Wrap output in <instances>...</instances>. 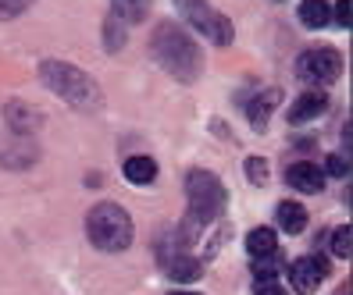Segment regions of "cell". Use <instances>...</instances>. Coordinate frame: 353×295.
Masks as SVG:
<instances>
[{
	"label": "cell",
	"instance_id": "obj_15",
	"mask_svg": "<svg viewBox=\"0 0 353 295\" xmlns=\"http://www.w3.org/2000/svg\"><path fill=\"white\" fill-rule=\"evenodd\" d=\"M150 4L154 0H111V14L121 18V22H143L150 14Z\"/></svg>",
	"mask_w": 353,
	"mask_h": 295
},
{
	"label": "cell",
	"instance_id": "obj_20",
	"mask_svg": "<svg viewBox=\"0 0 353 295\" xmlns=\"http://www.w3.org/2000/svg\"><path fill=\"white\" fill-rule=\"evenodd\" d=\"M325 171H328L332 178H346V175H350V160H346L343 153H332V157L325 160Z\"/></svg>",
	"mask_w": 353,
	"mask_h": 295
},
{
	"label": "cell",
	"instance_id": "obj_17",
	"mask_svg": "<svg viewBox=\"0 0 353 295\" xmlns=\"http://www.w3.org/2000/svg\"><path fill=\"white\" fill-rule=\"evenodd\" d=\"M350 235H353V231H350V224H339L336 231H332V235H328V245H332V256H339V260H350Z\"/></svg>",
	"mask_w": 353,
	"mask_h": 295
},
{
	"label": "cell",
	"instance_id": "obj_5",
	"mask_svg": "<svg viewBox=\"0 0 353 295\" xmlns=\"http://www.w3.org/2000/svg\"><path fill=\"white\" fill-rule=\"evenodd\" d=\"M179 4V11H182V18L190 22L200 36H207L211 43H218V47H228L236 39V29H232V22L221 14V11H214L207 0H175Z\"/></svg>",
	"mask_w": 353,
	"mask_h": 295
},
{
	"label": "cell",
	"instance_id": "obj_12",
	"mask_svg": "<svg viewBox=\"0 0 353 295\" xmlns=\"http://www.w3.org/2000/svg\"><path fill=\"white\" fill-rule=\"evenodd\" d=\"M121 171H125V178L136 182V185H150L157 178V164H154V157L136 153V157H129L125 164H121Z\"/></svg>",
	"mask_w": 353,
	"mask_h": 295
},
{
	"label": "cell",
	"instance_id": "obj_7",
	"mask_svg": "<svg viewBox=\"0 0 353 295\" xmlns=\"http://www.w3.org/2000/svg\"><path fill=\"white\" fill-rule=\"evenodd\" d=\"M328 260L325 256H303V260H296L293 267H289V285H293V292H300V295H314L318 292V285L328 278Z\"/></svg>",
	"mask_w": 353,
	"mask_h": 295
},
{
	"label": "cell",
	"instance_id": "obj_8",
	"mask_svg": "<svg viewBox=\"0 0 353 295\" xmlns=\"http://www.w3.org/2000/svg\"><path fill=\"white\" fill-rule=\"evenodd\" d=\"M285 182L296 188V193H307V196H318L325 188V171L321 167H314L310 160H296L285 167Z\"/></svg>",
	"mask_w": 353,
	"mask_h": 295
},
{
	"label": "cell",
	"instance_id": "obj_18",
	"mask_svg": "<svg viewBox=\"0 0 353 295\" xmlns=\"http://www.w3.org/2000/svg\"><path fill=\"white\" fill-rule=\"evenodd\" d=\"M103 39H108V50H118L121 39H125V22L114 14H108V22H103Z\"/></svg>",
	"mask_w": 353,
	"mask_h": 295
},
{
	"label": "cell",
	"instance_id": "obj_19",
	"mask_svg": "<svg viewBox=\"0 0 353 295\" xmlns=\"http://www.w3.org/2000/svg\"><path fill=\"white\" fill-rule=\"evenodd\" d=\"M272 256H275V252H272ZM272 256H261V260L254 263V278H257V285L279 278V260H272Z\"/></svg>",
	"mask_w": 353,
	"mask_h": 295
},
{
	"label": "cell",
	"instance_id": "obj_23",
	"mask_svg": "<svg viewBox=\"0 0 353 295\" xmlns=\"http://www.w3.org/2000/svg\"><path fill=\"white\" fill-rule=\"evenodd\" d=\"M332 18L346 29L350 25V0H336V8H332Z\"/></svg>",
	"mask_w": 353,
	"mask_h": 295
},
{
	"label": "cell",
	"instance_id": "obj_10",
	"mask_svg": "<svg viewBox=\"0 0 353 295\" xmlns=\"http://www.w3.org/2000/svg\"><path fill=\"white\" fill-rule=\"evenodd\" d=\"M279 89H264L257 100H250V103H246V114H250V121H254V129L257 132H264L268 129V118H272V111L279 107Z\"/></svg>",
	"mask_w": 353,
	"mask_h": 295
},
{
	"label": "cell",
	"instance_id": "obj_2",
	"mask_svg": "<svg viewBox=\"0 0 353 295\" xmlns=\"http://www.w3.org/2000/svg\"><path fill=\"white\" fill-rule=\"evenodd\" d=\"M39 78H43V86H47L54 96L65 100L68 107L97 111L100 100H103V93H100L97 82L82 72V68L65 65V61H43V65H39Z\"/></svg>",
	"mask_w": 353,
	"mask_h": 295
},
{
	"label": "cell",
	"instance_id": "obj_22",
	"mask_svg": "<svg viewBox=\"0 0 353 295\" xmlns=\"http://www.w3.org/2000/svg\"><path fill=\"white\" fill-rule=\"evenodd\" d=\"M29 4H32V0H0V18H14V14H22Z\"/></svg>",
	"mask_w": 353,
	"mask_h": 295
},
{
	"label": "cell",
	"instance_id": "obj_14",
	"mask_svg": "<svg viewBox=\"0 0 353 295\" xmlns=\"http://www.w3.org/2000/svg\"><path fill=\"white\" fill-rule=\"evenodd\" d=\"M246 252H250L254 260H261V256H272V252H279L275 231H272V228H254L250 235H246Z\"/></svg>",
	"mask_w": 353,
	"mask_h": 295
},
{
	"label": "cell",
	"instance_id": "obj_21",
	"mask_svg": "<svg viewBox=\"0 0 353 295\" xmlns=\"http://www.w3.org/2000/svg\"><path fill=\"white\" fill-rule=\"evenodd\" d=\"M246 175H250L254 185H264L268 182V164L261 157H250V160H246Z\"/></svg>",
	"mask_w": 353,
	"mask_h": 295
},
{
	"label": "cell",
	"instance_id": "obj_6",
	"mask_svg": "<svg viewBox=\"0 0 353 295\" xmlns=\"http://www.w3.org/2000/svg\"><path fill=\"white\" fill-rule=\"evenodd\" d=\"M296 72H300V78H307V82L328 86V82H336V78L343 75V57H339V50H332V47L307 50V54L296 61Z\"/></svg>",
	"mask_w": 353,
	"mask_h": 295
},
{
	"label": "cell",
	"instance_id": "obj_16",
	"mask_svg": "<svg viewBox=\"0 0 353 295\" xmlns=\"http://www.w3.org/2000/svg\"><path fill=\"white\" fill-rule=\"evenodd\" d=\"M168 274H172L175 281H196L200 274H203V267L193 256H168Z\"/></svg>",
	"mask_w": 353,
	"mask_h": 295
},
{
	"label": "cell",
	"instance_id": "obj_1",
	"mask_svg": "<svg viewBox=\"0 0 353 295\" xmlns=\"http://www.w3.org/2000/svg\"><path fill=\"white\" fill-rule=\"evenodd\" d=\"M150 54L161 61V68L172 78H179V82H196L200 78L203 54L196 47V39H190V32H185L182 25L161 22L154 29V39H150Z\"/></svg>",
	"mask_w": 353,
	"mask_h": 295
},
{
	"label": "cell",
	"instance_id": "obj_25",
	"mask_svg": "<svg viewBox=\"0 0 353 295\" xmlns=\"http://www.w3.org/2000/svg\"><path fill=\"white\" fill-rule=\"evenodd\" d=\"M172 295H196V292H172Z\"/></svg>",
	"mask_w": 353,
	"mask_h": 295
},
{
	"label": "cell",
	"instance_id": "obj_24",
	"mask_svg": "<svg viewBox=\"0 0 353 295\" xmlns=\"http://www.w3.org/2000/svg\"><path fill=\"white\" fill-rule=\"evenodd\" d=\"M254 295H285V292H282L279 281H261V285L254 288Z\"/></svg>",
	"mask_w": 353,
	"mask_h": 295
},
{
	"label": "cell",
	"instance_id": "obj_13",
	"mask_svg": "<svg viewBox=\"0 0 353 295\" xmlns=\"http://www.w3.org/2000/svg\"><path fill=\"white\" fill-rule=\"evenodd\" d=\"M300 22L307 29H325L332 22V4L328 0H303L300 4Z\"/></svg>",
	"mask_w": 353,
	"mask_h": 295
},
{
	"label": "cell",
	"instance_id": "obj_11",
	"mask_svg": "<svg viewBox=\"0 0 353 295\" xmlns=\"http://www.w3.org/2000/svg\"><path fill=\"white\" fill-rule=\"evenodd\" d=\"M275 221H279L282 231H289V235H300V231L307 228V210L300 203H293V199H282L275 206Z\"/></svg>",
	"mask_w": 353,
	"mask_h": 295
},
{
	"label": "cell",
	"instance_id": "obj_4",
	"mask_svg": "<svg viewBox=\"0 0 353 295\" xmlns=\"http://www.w3.org/2000/svg\"><path fill=\"white\" fill-rule=\"evenodd\" d=\"M185 196H190V214H193V224H207V221H218L221 210L228 203L225 196V185L211 175L196 167V171L185 175Z\"/></svg>",
	"mask_w": 353,
	"mask_h": 295
},
{
	"label": "cell",
	"instance_id": "obj_3",
	"mask_svg": "<svg viewBox=\"0 0 353 295\" xmlns=\"http://www.w3.org/2000/svg\"><path fill=\"white\" fill-rule=\"evenodd\" d=\"M86 235L103 252H121L132 245V217L118 203H97L86 217Z\"/></svg>",
	"mask_w": 353,
	"mask_h": 295
},
{
	"label": "cell",
	"instance_id": "obj_9",
	"mask_svg": "<svg viewBox=\"0 0 353 295\" xmlns=\"http://www.w3.org/2000/svg\"><path fill=\"white\" fill-rule=\"evenodd\" d=\"M325 107H328V96L321 89H310V93L296 96V103L289 107V124H307L310 118L325 114Z\"/></svg>",
	"mask_w": 353,
	"mask_h": 295
}]
</instances>
